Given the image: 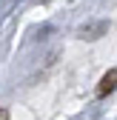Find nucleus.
Returning a JSON list of instances; mask_svg holds the SVG:
<instances>
[{"label":"nucleus","mask_w":117,"mask_h":120,"mask_svg":"<svg viewBox=\"0 0 117 120\" xmlns=\"http://www.w3.org/2000/svg\"><path fill=\"white\" fill-rule=\"evenodd\" d=\"M114 89H117V69H109L103 77H100V83H97V97L111 94Z\"/></svg>","instance_id":"1"},{"label":"nucleus","mask_w":117,"mask_h":120,"mask_svg":"<svg viewBox=\"0 0 117 120\" xmlns=\"http://www.w3.org/2000/svg\"><path fill=\"white\" fill-rule=\"evenodd\" d=\"M103 32H106V23H94V26H86L80 34H83V40H94L97 34H103Z\"/></svg>","instance_id":"2"},{"label":"nucleus","mask_w":117,"mask_h":120,"mask_svg":"<svg viewBox=\"0 0 117 120\" xmlns=\"http://www.w3.org/2000/svg\"><path fill=\"white\" fill-rule=\"evenodd\" d=\"M0 120H9V112L6 109H0Z\"/></svg>","instance_id":"3"}]
</instances>
